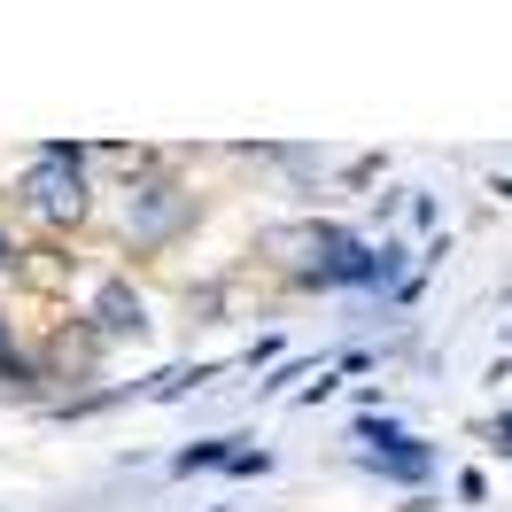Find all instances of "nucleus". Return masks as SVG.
Instances as JSON below:
<instances>
[{"mask_svg": "<svg viewBox=\"0 0 512 512\" xmlns=\"http://www.w3.org/2000/svg\"><path fill=\"white\" fill-rule=\"evenodd\" d=\"M396 241H365L357 225L342 218H280L256 233V264L288 288L311 295H350V288H396Z\"/></svg>", "mask_w": 512, "mask_h": 512, "instance_id": "f257e3e1", "label": "nucleus"}, {"mask_svg": "<svg viewBox=\"0 0 512 512\" xmlns=\"http://www.w3.org/2000/svg\"><path fill=\"white\" fill-rule=\"evenodd\" d=\"M194 225H202V194H194L163 156H148L125 187H117V249H125V256L179 249Z\"/></svg>", "mask_w": 512, "mask_h": 512, "instance_id": "f03ea898", "label": "nucleus"}, {"mask_svg": "<svg viewBox=\"0 0 512 512\" xmlns=\"http://www.w3.org/2000/svg\"><path fill=\"white\" fill-rule=\"evenodd\" d=\"M16 218L32 225V233H86L94 225V148H78V140H47L32 148L24 163V179H16Z\"/></svg>", "mask_w": 512, "mask_h": 512, "instance_id": "7ed1b4c3", "label": "nucleus"}, {"mask_svg": "<svg viewBox=\"0 0 512 512\" xmlns=\"http://www.w3.org/2000/svg\"><path fill=\"white\" fill-rule=\"evenodd\" d=\"M78 319L94 326L101 342H148V295L132 288V272H101Z\"/></svg>", "mask_w": 512, "mask_h": 512, "instance_id": "20e7f679", "label": "nucleus"}, {"mask_svg": "<svg viewBox=\"0 0 512 512\" xmlns=\"http://www.w3.org/2000/svg\"><path fill=\"white\" fill-rule=\"evenodd\" d=\"M357 435H365V466H373L381 481H427V474H435V450L419 443V435H404V427L365 419Z\"/></svg>", "mask_w": 512, "mask_h": 512, "instance_id": "39448f33", "label": "nucleus"}, {"mask_svg": "<svg viewBox=\"0 0 512 512\" xmlns=\"http://www.w3.org/2000/svg\"><path fill=\"white\" fill-rule=\"evenodd\" d=\"M101 350H109V342H101L94 326H86V319H70L63 334L47 342V357H39V388H47V381H70V388H78L86 373H94V357H101Z\"/></svg>", "mask_w": 512, "mask_h": 512, "instance_id": "423d86ee", "label": "nucleus"}, {"mask_svg": "<svg viewBox=\"0 0 512 512\" xmlns=\"http://www.w3.org/2000/svg\"><path fill=\"white\" fill-rule=\"evenodd\" d=\"M0 381L24 388V396H39V357L24 350V334H16V319L0 311Z\"/></svg>", "mask_w": 512, "mask_h": 512, "instance_id": "0eeeda50", "label": "nucleus"}, {"mask_svg": "<svg viewBox=\"0 0 512 512\" xmlns=\"http://www.w3.org/2000/svg\"><path fill=\"white\" fill-rule=\"evenodd\" d=\"M233 458H241V435H218V443L179 450V458H171V474H194V466H233Z\"/></svg>", "mask_w": 512, "mask_h": 512, "instance_id": "6e6552de", "label": "nucleus"}, {"mask_svg": "<svg viewBox=\"0 0 512 512\" xmlns=\"http://www.w3.org/2000/svg\"><path fill=\"white\" fill-rule=\"evenodd\" d=\"M16 272H24V233L0 218V280H16Z\"/></svg>", "mask_w": 512, "mask_h": 512, "instance_id": "1a4fd4ad", "label": "nucleus"}, {"mask_svg": "<svg viewBox=\"0 0 512 512\" xmlns=\"http://www.w3.org/2000/svg\"><path fill=\"white\" fill-rule=\"evenodd\" d=\"M489 450H505V458H512V419H497V427H489Z\"/></svg>", "mask_w": 512, "mask_h": 512, "instance_id": "9d476101", "label": "nucleus"}]
</instances>
